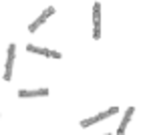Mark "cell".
Here are the masks:
<instances>
[{
	"label": "cell",
	"mask_w": 151,
	"mask_h": 135,
	"mask_svg": "<svg viewBox=\"0 0 151 135\" xmlns=\"http://www.w3.org/2000/svg\"><path fill=\"white\" fill-rule=\"evenodd\" d=\"M93 38L99 40L101 38V4L95 2L93 6Z\"/></svg>",
	"instance_id": "cell-1"
},
{
	"label": "cell",
	"mask_w": 151,
	"mask_h": 135,
	"mask_svg": "<svg viewBox=\"0 0 151 135\" xmlns=\"http://www.w3.org/2000/svg\"><path fill=\"white\" fill-rule=\"evenodd\" d=\"M115 113H119V109H117V107H111V109H107V111L99 113V115H95V117H91V119H85V121H81V127H91V125L99 123V121H103V119L111 117V115H115Z\"/></svg>",
	"instance_id": "cell-2"
},
{
	"label": "cell",
	"mask_w": 151,
	"mask_h": 135,
	"mask_svg": "<svg viewBox=\"0 0 151 135\" xmlns=\"http://www.w3.org/2000/svg\"><path fill=\"white\" fill-rule=\"evenodd\" d=\"M14 56H16V45H10V46H8V56H6V67H4V81H10L12 79Z\"/></svg>",
	"instance_id": "cell-3"
},
{
	"label": "cell",
	"mask_w": 151,
	"mask_h": 135,
	"mask_svg": "<svg viewBox=\"0 0 151 135\" xmlns=\"http://www.w3.org/2000/svg\"><path fill=\"white\" fill-rule=\"evenodd\" d=\"M50 14H55V8H52V6L45 8V12H42V14H40L35 22L30 24V26H28V32H36V30H38V28H40V26H42V24L48 20V16H50Z\"/></svg>",
	"instance_id": "cell-4"
},
{
	"label": "cell",
	"mask_w": 151,
	"mask_h": 135,
	"mask_svg": "<svg viewBox=\"0 0 151 135\" xmlns=\"http://www.w3.org/2000/svg\"><path fill=\"white\" fill-rule=\"evenodd\" d=\"M48 95V89H35V91H28V89H20L18 91V97L20 99H26V97H47Z\"/></svg>",
	"instance_id": "cell-5"
},
{
	"label": "cell",
	"mask_w": 151,
	"mask_h": 135,
	"mask_svg": "<svg viewBox=\"0 0 151 135\" xmlns=\"http://www.w3.org/2000/svg\"><path fill=\"white\" fill-rule=\"evenodd\" d=\"M133 113H135V109H133V107H129L127 111H125V117H123V121H121V125H119V129H117V133H119V135H123V133H125V129H127V123L131 121Z\"/></svg>",
	"instance_id": "cell-6"
},
{
	"label": "cell",
	"mask_w": 151,
	"mask_h": 135,
	"mask_svg": "<svg viewBox=\"0 0 151 135\" xmlns=\"http://www.w3.org/2000/svg\"><path fill=\"white\" fill-rule=\"evenodd\" d=\"M26 51L36 53V55H45V56L50 55V51H48V48H40V46H35V45H26Z\"/></svg>",
	"instance_id": "cell-7"
},
{
	"label": "cell",
	"mask_w": 151,
	"mask_h": 135,
	"mask_svg": "<svg viewBox=\"0 0 151 135\" xmlns=\"http://www.w3.org/2000/svg\"><path fill=\"white\" fill-rule=\"evenodd\" d=\"M48 56H52V58H60V53H57V51H50V55Z\"/></svg>",
	"instance_id": "cell-8"
}]
</instances>
